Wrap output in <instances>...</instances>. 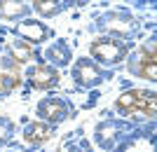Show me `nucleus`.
<instances>
[{
    "label": "nucleus",
    "mask_w": 157,
    "mask_h": 152,
    "mask_svg": "<svg viewBox=\"0 0 157 152\" xmlns=\"http://www.w3.org/2000/svg\"><path fill=\"white\" fill-rule=\"evenodd\" d=\"M120 113L131 115V117H155L157 110V101L152 91H145V89H129L117 98L115 103Z\"/></svg>",
    "instance_id": "f257e3e1"
},
{
    "label": "nucleus",
    "mask_w": 157,
    "mask_h": 152,
    "mask_svg": "<svg viewBox=\"0 0 157 152\" xmlns=\"http://www.w3.org/2000/svg\"><path fill=\"white\" fill-rule=\"evenodd\" d=\"M131 49V42L117 38H96L89 45V54L98 63H120Z\"/></svg>",
    "instance_id": "f03ea898"
},
{
    "label": "nucleus",
    "mask_w": 157,
    "mask_h": 152,
    "mask_svg": "<svg viewBox=\"0 0 157 152\" xmlns=\"http://www.w3.org/2000/svg\"><path fill=\"white\" fill-rule=\"evenodd\" d=\"M129 70L136 75V77L157 80V70H155V47L150 45V49H148V47H143V49L138 52L136 59H131Z\"/></svg>",
    "instance_id": "7ed1b4c3"
},
{
    "label": "nucleus",
    "mask_w": 157,
    "mask_h": 152,
    "mask_svg": "<svg viewBox=\"0 0 157 152\" xmlns=\"http://www.w3.org/2000/svg\"><path fill=\"white\" fill-rule=\"evenodd\" d=\"M28 80L35 89H52L59 82V73L52 66H33L28 70Z\"/></svg>",
    "instance_id": "20e7f679"
},
{
    "label": "nucleus",
    "mask_w": 157,
    "mask_h": 152,
    "mask_svg": "<svg viewBox=\"0 0 157 152\" xmlns=\"http://www.w3.org/2000/svg\"><path fill=\"white\" fill-rule=\"evenodd\" d=\"M73 75H75V80L80 84H85V87H94L101 82V73H98V68L89 59H80L75 63V68H73Z\"/></svg>",
    "instance_id": "39448f33"
},
{
    "label": "nucleus",
    "mask_w": 157,
    "mask_h": 152,
    "mask_svg": "<svg viewBox=\"0 0 157 152\" xmlns=\"http://www.w3.org/2000/svg\"><path fill=\"white\" fill-rule=\"evenodd\" d=\"M17 33L26 40V42H42V40L49 35V31H47V26L40 24V21H21L19 26H17Z\"/></svg>",
    "instance_id": "423d86ee"
},
{
    "label": "nucleus",
    "mask_w": 157,
    "mask_h": 152,
    "mask_svg": "<svg viewBox=\"0 0 157 152\" xmlns=\"http://www.w3.org/2000/svg\"><path fill=\"white\" fill-rule=\"evenodd\" d=\"M38 115H42L45 119H52V122H61L66 117V106L59 98H45L38 106Z\"/></svg>",
    "instance_id": "0eeeda50"
},
{
    "label": "nucleus",
    "mask_w": 157,
    "mask_h": 152,
    "mask_svg": "<svg viewBox=\"0 0 157 152\" xmlns=\"http://www.w3.org/2000/svg\"><path fill=\"white\" fill-rule=\"evenodd\" d=\"M54 129L49 124H42V122H35V124H31L26 129V143H31V145H40V143H45V140L52 138Z\"/></svg>",
    "instance_id": "6e6552de"
},
{
    "label": "nucleus",
    "mask_w": 157,
    "mask_h": 152,
    "mask_svg": "<svg viewBox=\"0 0 157 152\" xmlns=\"http://www.w3.org/2000/svg\"><path fill=\"white\" fill-rule=\"evenodd\" d=\"M7 49H10V56L19 63H26L33 59V47L24 40H7Z\"/></svg>",
    "instance_id": "1a4fd4ad"
},
{
    "label": "nucleus",
    "mask_w": 157,
    "mask_h": 152,
    "mask_svg": "<svg viewBox=\"0 0 157 152\" xmlns=\"http://www.w3.org/2000/svg\"><path fill=\"white\" fill-rule=\"evenodd\" d=\"M105 26L110 28V31H117V33H129L131 26H134V19L127 17V14H110L108 19H105Z\"/></svg>",
    "instance_id": "9d476101"
},
{
    "label": "nucleus",
    "mask_w": 157,
    "mask_h": 152,
    "mask_svg": "<svg viewBox=\"0 0 157 152\" xmlns=\"http://www.w3.org/2000/svg\"><path fill=\"white\" fill-rule=\"evenodd\" d=\"M28 7L19 5V2H0V17L2 19H17L21 14H26Z\"/></svg>",
    "instance_id": "9b49d317"
},
{
    "label": "nucleus",
    "mask_w": 157,
    "mask_h": 152,
    "mask_svg": "<svg viewBox=\"0 0 157 152\" xmlns=\"http://www.w3.org/2000/svg\"><path fill=\"white\" fill-rule=\"evenodd\" d=\"M47 56H49V61H56V63H68V59H71V54L66 52V47H61V45L49 47Z\"/></svg>",
    "instance_id": "f8f14e48"
},
{
    "label": "nucleus",
    "mask_w": 157,
    "mask_h": 152,
    "mask_svg": "<svg viewBox=\"0 0 157 152\" xmlns=\"http://www.w3.org/2000/svg\"><path fill=\"white\" fill-rule=\"evenodd\" d=\"M33 7H35V12H40L42 17H52V14L59 12V5H54L52 0H38Z\"/></svg>",
    "instance_id": "ddd939ff"
},
{
    "label": "nucleus",
    "mask_w": 157,
    "mask_h": 152,
    "mask_svg": "<svg viewBox=\"0 0 157 152\" xmlns=\"http://www.w3.org/2000/svg\"><path fill=\"white\" fill-rule=\"evenodd\" d=\"M19 84H21L19 75L14 77V75H2L0 73V91H12L14 87H19Z\"/></svg>",
    "instance_id": "4468645a"
},
{
    "label": "nucleus",
    "mask_w": 157,
    "mask_h": 152,
    "mask_svg": "<svg viewBox=\"0 0 157 152\" xmlns=\"http://www.w3.org/2000/svg\"><path fill=\"white\" fill-rule=\"evenodd\" d=\"M5 131H7V126H5V129H0V140H5V138H7V133H5Z\"/></svg>",
    "instance_id": "2eb2a0df"
}]
</instances>
